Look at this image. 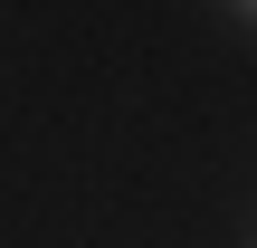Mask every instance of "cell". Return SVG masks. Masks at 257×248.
Segmentation results:
<instances>
[{"instance_id": "obj_1", "label": "cell", "mask_w": 257, "mask_h": 248, "mask_svg": "<svg viewBox=\"0 0 257 248\" xmlns=\"http://www.w3.org/2000/svg\"><path fill=\"white\" fill-rule=\"evenodd\" d=\"M229 19H238V29H257V0H238V10H229Z\"/></svg>"}]
</instances>
